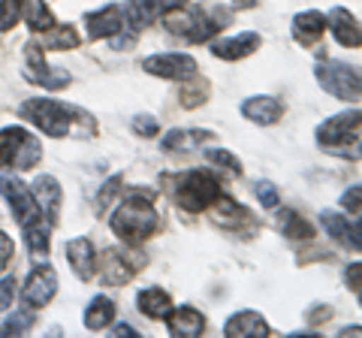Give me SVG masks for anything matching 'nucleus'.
<instances>
[{"label":"nucleus","mask_w":362,"mask_h":338,"mask_svg":"<svg viewBox=\"0 0 362 338\" xmlns=\"http://www.w3.org/2000/svg\"><path fill=\"white\" fill-rule=\"evenodd\" d=\"M112 233L118 235L124 245H142L160 227V215L154 206V194L151 190H136L133 197H127L121 206L112 211L109 218Z\"/></svg>","instance_id":"1"},{"label":"nucleus","mask_w":362,"mask_h":338,"mask_svg":"<svg viewBox=\"0 0 362 338\" xmlns=\"http://www.w3.org/2000/svg\"><path fill=\"white\" fill-rule=\"evenodd\" d=\"M166 16V30L175 33V37L187 40V42H209L214 40L226 21H230V13L223 6H214V9H173V13H163Z\"/></svg>","instance_id":"2"},{"label":"nucleus","mask_w":362,"mask_h":338,"mask_svg":"<svg viewBox=\"0 0 362 338\" xmlns=\"http://www.w3.org/2000/svg\"><path fill=\"white\" fill-rule=\"evenodd\" d=\"M314 76L326 94L344 100V103H359L362 100V66L347 61H320Z\"/></svg>","instance_id":"3"},{"label":"nucleus","mask_w":362,"mask_h":338,"mask_svg":"<svg viewBox=\"0 0 362 338\" xmlns=\"http://www.w3.org/2000/svg\"><path fill=\"white\" fill-rule=\"evenodd\" d=\"M221 197V185L218 178L206 169H190L178 178V187H175V202L190 215H199V211H206L214 199Z\"/></svg>","instance_id":"4"},{"label":"nucleus","mask_w":362,"mask_h":338,"mask_svg":"<svg viewBox=\"0 0 362 338\" xmlns=\"http://www.w3.org/2000/svg\"><path fill=\"white\" fill-rule=\"evenodd\" d=\"M73 115H76V109L61 106L58 100L40 97V100L21 103V118H28L37 130H42L45 136H54V139H61L73 130Z\"/></svg>","instance_id":"5"},{"label":"nucleus","mask_w":362,"mask_h":338,"mask_svg":"<svg viewBox=\"0 0 362 338\" xmlns=\"http://www.w3.org/2000/svg\"><path fill=\"white\" fill-rule=\"evenodd\" d=\"M42 157V145L30 136L25 127H4L0 130V166L33 169Z\"/></svg>","instance_id":"6"},{"label":"nucleus","mask_w":362,"mask_h":338,"mask_svg":"<svg viewBox=\"0 0 362 338\" xmlns=\"http://www.w3.org/2000/svg\"><path fill=\"white\" fill-rule=\"evenodd\" d=\"M0 190H4V197L9 199V206H13V215L18 221V227L30 233L37 227H52L49 221L42 218V211L37 206V199H33V194L18 182V178H0Z\"/></svg>","instance_id":"7"},{"label":"nucleus","mask_w":362,"mask_h":338,"mask_svg":"<svg viewBox=\"0 0 362 338\" xmlns=\"http://www.w3.org/2000/svg\"><path fill=\"white\" fill-rule=\"evenodd\" d=\"M25 61H28V70H25L28 82L45 88V91H61V88L70 85V73H66L64 66L58 70V66L45 64L42 42H28V46H25Z\"/></svg>","instance_id":"8"},{"label":"nucleus","mask_w":362,"mask_h":338,"mask_svg":"<svg viewBox=\"0 0 362 338\" xmlns=\"http://www.w3.org/2000/svg\"><path fill=\"white\" fill-rule=\"evenodd\" d=\"M359 133H362V112L347 109V112H338V115L326 118L320 127H317V145H320L323 151H329L341 142L359 139Z\"/></svg>","instance_id":"9"},{"label":"nucleus","mask_w":362,"mask_h":338,"mask_svg":"<svg viewBox=\"0 0 362 338\" xmlns=\"http://www.w3.org/2000/svg\"><path fill=\"white\" fill-rule=\"evenodd\" d=\"M142 70L157 78H173V82H187L190 76H197V61L190 54L181 52H166V54H151L142 61Z\"/></svg>","instance_id":"10"},{"label":"nucleus","mask_w":362,"mask_h":338,"mask_svg":"<svg viewBox=\"0 0 362 338\" xmlns=\"http://www.w3.org/2000/svg\"><path fill=\"white\" fill-rule=\"evenodd\" d=\"M54 293H58V275H54V269L45 266V263L33 269L25 281V287H21V296H25V302L30 308H45L54 299Z\"/></svg>","instance_id":"11"},{"label":"nucleus","mask_w":362,"mask_h":338,"mask_svg":"<svg viewBox=\"0 0 362 338\" xmlns=\"http://www.w3.org/2000/svg\"><path fill=\"white\" fill-rule=\"evenodd\" d=\"M326 25H329L332 37L338 40V46H344V49H362V25L356 21V16L350 13V9H344V6L329 9V16H326Z\"/></svg>","instance_id":"12"},{"label":"nucleus","mask_w":362,"mask_h":338,"mask_svg":"<svg viewBox=\"0 0 362 338\" xmlns=\"http://www.w3.org/2000/svg\"><path fill=\"white\" fill-rule=\"evenodd\" d=\"M259 42H263V37H259L257 30H245V33H235V37H226V40H214L211 54L221 61H242L259 49Z\"/></svg>","instance_id":"13"},{"label":"nucleus","mask_w":362,"mask_h":338,"mask_svg":"<svg viewBox=\"0 0 362 338\" xmlns=\"http://www.w3.org/2000/svg\"><path fill=\"white\" fill-rule=\"evenodd\" d=\"M30 194L33 199H37V206L42 211V218L52 223H58V215H61V185H58V178H52V175H40L37 182H33L30 187Z\"/></svg>","instance_id":"14"},{"label":"nucleus","mask_w":362,"mask_h":338,"mask_svg":"<svg viewBox=\"0 0 362 338\" xmlns=\"http://www.w3.org/2000/svg\"><path fill=\"white\" fill-rule=\"evenodd\" d=\"M85 30L90 40H106V37H118L124 30V13L118 6H103L85 16Z\"/></svg>","instance_id":"15"},{"label":"nucleus","mask_w":362,"mask_h":338,"mask_svg":"<svg viewBox=\"0 0 362 338\" xmlns=\"http://www.w3.org/2000/svg\"><path fill=\"white\" fill-rule=\"evenodd\" d=\"M242 115L247 121L259 124V127H272V124H278L281 115H284V106H281L278 97L257 94V97H247L245 103H242Z\"/></svg>","instance_id":"16"},{"label":"nucleus","mask_w":362,"mask_h":338,"mask_svg":"<svg viewBox=\"0 0 362 338\" xmlns=\"http://www.w3.org/2000/svg\"><path fill=\"white\" fill-rule=\"evenodd\" d=\"M223 335L230 338H269L272 330L259 311H235L230 320L223 323Z\"/></svg>","instance_id":"17"},{"label":"nucleus","mask_w":362,"mask_h":338,"mask_svg":"<svg viewBox=\"0 0 362 338\" xmlns=\"http://www.w3.org/2000/svg\"><path fill=\"white\" fill-rule=\"evenodd\" d=\"M323 33H326V16L317 13V9H305V13H299L293 18V40L305 49L317 46Z\"/></svg>","instance_id":"18"},{"label":"nucleus","mask_w":362,"mask_h":338,"mask_svg":"<svg viewBox=\"0 0 362 338\" xmlns=\"http://www.w3.org/2000/svg\"><path fill=\"white\" fill-rule=\"evenodd\" d=\"M166 326L173 335H185V338H197L206 332V317L202 311H197L194 305H181L166 314Z\"/></svg>","instance_id":"19"},{"label":"nucleus","mask_w":362,"mask_h":338,"mask_svg":"<svg viewBox=\"0 0 362 338\" xmlns=\"http://www.w3.org/2000/svg\"><path fill=\"white\" fill-rule=\"evenodd\" d=\"M97 266H100V272H103V281H106L109 287H124V284H130V278L139 272V269L133 266L130 257H124L121 251H106L103 260H100Z\"/></svg>","instance_id":"20"},{"label":"nucleus","mask_w":362,"mask_h":338,"mask_svg":"<svg viewBox=\"0 0 362 338\" xmlns=\"http://www.w3.org/2000/svg\"><path fill=\"white\" fill-rule=\"evenodd\" d=\"M66 260H70L73 272L82 278V281H90L97 272V251L90 239H70L66 242Z\"/></svg>","instance_id":"21"},{"label":"nucleus","mask_w":362,"mask_h":338,"mask_svg":"<svg viewBox=\"0 0 362 338\" xmlns=\"http://www.w3.org/2000/svg\"><path fill=\"white\" fill-rule=\"evenodd\" d=\"M209 139H214L211 130H169L163 136V151H169V154H190V151H199Z\"/></svg>","instance_id":"22"},{"label":"nucleus","mask_w":362,"mask_h":338,"mask_svg":"<svg viewBox=\"0 0 362 338\" xmlns=\"http://www.w3.org/2000/svg\"><path fill=\"white\" fill-rule=\"evenodd\" d=\"M136 308L148 320H166V314L173 311V296L160 287H145L136 293Z\"/></svg>","instance_id":"23"},{"label":"nucleus","mask_w":362,"mask_h":338,"mask_svg":"<svg viewBox=\"0 0 362 338\" xmlns=\"http://www.w3.org/2000/svg\"><path fill=\"white\" fill-rule=\"evenodd\" d=\"M18 13L33 33H45L54 28V16H52V9L45 6V0H18Z\"/></svg>","instance_id":"24"},{"label":"nucleus","mask_w":362,"mask_h":338,"mask_svg":"<svg viewBox=\"0 0 362 338\" xmlns=\"http://www.w3.org/2000/svg\"><path fill=\"white\" fill-rule=\"evenodd\" d=\"M278 230L290 242H311L314 239V227L302 215H296L293 209H281L278 211Z\"/></svg>","instance_id":"25"},{"label":"nucleus","mask_w":362,"mask_h":338,"mask_svg":"<svg viewBox=\"0 0 362 338\" xmlns=\"http://www.w3.org/2000/svg\"><path fill=\"white\" fill-rule=\"evenodd\" d=\"M112 317H115V302H112L109 296H94L88 302V308H85V326L90 332H100V330H106V326L112 323Z\"/></svg>","instance_id":"26"},{"label":"nucleus","mask_w":362,"mask_h":338,"mask_svg":"<svg viewBox=\"0 0 362 338\" xmlns=\"http://www.w3.org/2000/svg\"><path fill=\"white\" fill-rule=\"evenodd\" d=\"M157 13H160V4H157V0H127V18L136 30L148 28L157 18Z\"/></svg>","instance_id":"27"},{"label":"nucleus","mask_w":362,"mask_h":338,"mask_svg":"<svg viewBox=\"0 0 362 338\" xmlns=\"http://www.w3.org/2000/svg\"><path fill=\"white\" fill-rule=\"evenodd\" d=\"M45 33H49V37H45L42 49H52V52H70V49H78V46H82V40H78L76 28H70V25L52 28V30H45Z\"/></svg>","instance_id":"28"},{"label":"nucleus","mask_w":362,"mask_h":338,"mask_svg":"<svg viewBox=\"0 0 362 338\" xmlns=\"http://www.w3.org/2000/svg\"><path fill=\"white\" fill-rule=\"evenodd\" d=\"M178 100H181V106H185V109H197V106H202V103L209 100V82H206V78H199V73H197V76H190V78H187V85L181 88Z\"/></svg>","instance_id":"29"},{"label":"nucleus","mask_w":362,"mask_h":338,"mask_svg":"<svg viewBox=\"0 0 362 338\" xmlns=\"http://www.w3.org/2000/svg\"><path fill=\"white\" fill-rule=\"evenodd\" d=\"M320 223H323V230L329 233L335 242L350 245V223H347V218H344V215H338V211L326 209V211H320Z\"/></svg>","instance_id":"30"},{"label":"nucleus","mask_w":362,"mask_h":338,"mask_svg":"<svg viewBox=\"0 0 362 338\" xmlns=\"http://www.w3.org/2000/svg\"><path fill=\"white\" fill-rule=\"evenodd\" d=\"M206 161L214 163V166H221L223 173H230L233 178L242 175V161L233 151H226V148H206Z\"/></svg>","instance_id":"31"},{"label":"nucleus","mask_w":362,"mask_h":338,"mask_svg":"<svg viewBox=\"0 0 362 338\" xmlns=\"http://www.w3.org/2000/svg\"><path fill=\"white\" fill-rule=\"evenodd\" d=\"M33 320H37V314L30 311V305H28V308H21V311H16L13 317H9V323L4 326V335H21L25 330H30Z\"/></svg>","instance_id":"32"},{"label":"nucleus","mask_w":362,"mask_h":338,"mask_svg":"<svg viewBox=\"0 0 362 338\" xmlns=\"http://www.w3.org/2000/svg\"><path fill=\"white\" fill-rule=\"evenodd\" d=\"M254 194H257V199H259V206H263V209H278V202H281L278 185H272V182H266V178H259V182L254 185Z\"/></svg>","instance_id":"33"},{"label":"nucleus","mask_w":362,"mask_h":338,"mask_svg":"<svg viewBox=\"0 0 362 338\" xmlns=\"http://www.w3.org/2000/svg\"><path fill=\"white\" fill-rule=\"evenodd\" d=\"M326 154L341 157V161H362V142H359V139H350V142L335 145V148H329Z\"/></svg>","instance_id":"34"},{"label":"nucleus","mask_w":362,"mask_h":338,"mask_svg":"<svg viewBox=\"0 0 362 338\" xmlns=\"http://www.w3.org/2000/svg\"><path fill=\"white\" fill-rule=\"evenodd\" d=\"M341 209L350 211V215H362V185L347 187L341 194Z\"/></svg>","instance_id":"35"},{"label":"nucleus","mask_w":362,"mask_h":338,"mask_svg":"<svg viewBox=\"0 0 362 338\" xmlns=\"http://www.w3.org/2000/svg\"><path fill=\"white\" fill-rule=\"evenodd\" d=\"M21 18L18 0H0V30H9Z\"/></svg>","instance_id":"36"},{"label":"nucleus","mask_w":362,"mask_h":338,"mask_svg":"<svg viewBox=\"0 0 362 338\" xmlns=\"http://www.w3.org/2000/svg\"><path fill=\"white\" fill-rule=\"evenodd\" d=\"M157 130H160L157 118H151V115H136L133 118V133H139V136L151 139V136H157Z\"/></svg>","instance_id":"37"},{"label":"nucleus","mask_w":362,"mask_h":338,"mask_svg":"<svg viewBox=\"0 0 362 338\" xmlns=\"http://www.w3.org/2000/svg\"><path fill=\"white\" fill-rule=\"evenodd\" d=\"M118 187H121V175H112L109 182H106L103 187H100V194H97V206H100V209H106L109 202L118 197Z\"/></svg>","instance_id":"38"},{"label":"nucleus","mask_w":362,"mask_h":338,"mask_svg":"<svg viewBox=\"0 0 362 338\" xmlns=\"http://www.w3.org/2000/svg\"><path fill=\"white\" fill-rule=\"evenodd\" d=\"M16 278H4L0 281V314H4L6 308H13V302H16Z\"/></svg>","instance_id":"39"},{"label":"nucleus","mask_w":362,"mask_h":338,"mask_svg":"<svg viewBox=\"0 0 362 338\" xmlns=\"http://www.w3.org/2000/svg\"><path fill=\"white\" fill-rule=\"evenodd\" d=\"M344 284L350 287V290H362V263H350L347 269H344Z\"/></svg>","instance_id":"40"},{"label":"nucleus","mask_w":362,"mask_h":338,"mask_svg":"<svg viewBox=\"0 0 362 338\" xmlns=\"http://www.w3.org/2000/svg\"><path fill=\"white\" fill-rule=\"evenodd\" d=\"M13 251H16L13 239H9L6 233H0V269H6V266H9V260H13Z\"/></svg>","instance_id":"41"},{"label":"nucleus","mask_w":362,"mask_h":338,"mask_svg":"<svg viewBox=\"0 0 362 338\" xmlns=\"http://www.w3.org/2000/svg\"><path fill=\"white\" fill-rule=\"evenodd\" d=\"M329 317H332V308L329 305H314L311 314H308L311 323H320V320H329Z\"/></svg>","instance_id":"42"},{"label":"nucleus","mask_w":362,"mask_h":338,"mask_svg":"<svg viewBox=\"0 0 362 338\" xmlns=\"http://www.w3.org/2000/svg\"><path fill=\"white\" fill-rule=\"evenodd\" d=\"M157 4H160V13H173V9H181L190 0H157Z\"/></svg>","instance_id":"43"},{"label":"nucleus","mask_w":362,"mask_h":338,"mask_svg":"<svg viewBox=\"0 0 362 338\" xmlns=\"http://www.w3.org/2000/svg\"><path fill=\"white\" fill-rule=\"evenodd\" d=\"M350 247H359L362 251V221L356 223V227H350Z\"/></svg>","instance_id":"44"},{"label":"nucleus","mask_w":362,"mask_h":338,"mask_svg":"<svg viewBox=\"0 0 362 338\" xmlns=\"http://www.w3.org/2000/svg\"><path fill=\"white\" fill-rule=\"evenodd\" d=\"M115 335H121V338H127V335H139L133 330V326H127V323H121V326H115Z\"/></svg>","instance_id":"45"},{"label":"nucleus","mask_w":362,"mask_h":338,"mask_svg":"<svg viewBox=\"0 0 362 338\" xmlns=\"http://www.w3.org/2000/svg\"><path fill=\"white\" fill-rule=\"evenodd\" d=\"M341 335H347V338H350V335H359V338H362V326H344Z\"/></svg>","instance_id":"46"},{"label":"nucleus","mask_w":362,"mask_h":338,"mask_svg":"<svg viewBox=\"0 0 362 338\" xmlns=\"http://www.w3.org/2000/svg\"><path fill=\"white\" fill-rule=\"evenodd\" d=\"M254 4H257V0H233L235 9H247V6H254Z\"/></svg>","instance_id":"47"},{"label":"nucleus","mask_w":362,"mask_h":338,"mask_svg":"<svg viewBox=\"0 0 362 338\" xmlns=\"http://www.w3.org/2000/svg\"><path fill=\"white\" fill-rule=\"evenodd\" d=\"M359 305H362V290H359Z\"/></svg>","instance_id":"48"}]
</instances>
